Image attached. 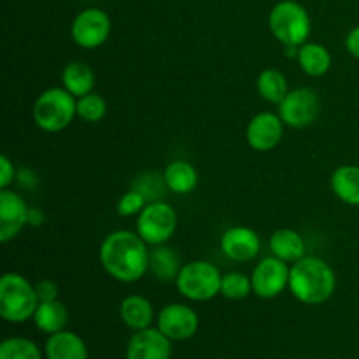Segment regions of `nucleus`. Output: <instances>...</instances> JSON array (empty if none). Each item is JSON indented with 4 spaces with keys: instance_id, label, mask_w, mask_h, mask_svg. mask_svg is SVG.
Segmentation results:
<instances>
[{
    "instance_id": "nucleus-4",
    "label": "nucleus",
    "mask_w": 359,
    "mask_h": 359,
    "mask_svg": "<svg viewBox=\"0 0 359 359\" xmlns=\"http://www.w3.org/2000/svg\"><path fill=\"white\" fill-rule=\"evenodd\" d=\"M32 114L42 132L58 133L72 125L77 116V98L65 88H49L37 97Z\"/></svg>"
},
{
    "instance_id": "nucleus-25",
    "label": "nucleus",
    "mask_w": 359,
    "mask_h": 359,
    "mask_svg": "<svg viewBox=\"0 0 359 359\" xmlns=\"http://www.w3.org/2000/svg\"><path fill=\"white\" fill-rule=\"evenodd\" d=\"M256 88H258L259 97L273 105H279L290 93L286 76L277 69L262 70L256 79Z\"/></svg>"
},
{
    "instance_id": "nucleus-33",
    "label": "nucleus",
    "mask_w": 359,
    "mask_h": 359,
    "mask_svg": "<svg viewBox=\"0 0 359 359\" xmlns=\"http://www.w3.org/2000/svg\"><path fill=\"white\" fill-rule=\"evenodd\" d=\"M346 49L351 53V56L359 60V27H354L346 37Z\"/></svg>"
},
{
    "instance_id": "nucleus-3",
    "label": "nucleus",
    "mask_w": 359,
    "mask_h": 359,
    "mask_svg": "<svg viewBox=\"0 0 359 359\" xmlns=\"http://www.w3.org/2000/svg\"><path fill=\"white\" fill-rule=\"evenodd\" d=\"M35 284L18 272H6L0 277V318L13 325L34 319L39 307Z\"/></svg>"
},
{
    "instance_id": "nucleus-6",
    "label": "nucleus",
    "mask_w": 359,
    "mask_h": 359,
    "mask_svg": "<svg viewBox=\"0 0 359 359\" xmlns=\"http://www.w3.org/2000/svg\"><path fill=\"white\" fill-rule=\"evenodd\" d=\"M223 273L216 265L205 259H196L182 265L175 286L181 297L189 302H209L221 294Z\"/></svg>"
},
{
    "instance_id": "nucleus-17",
    "label": "nucleus",
    "mask_w": 359,
    "mask_h": 359,
    "mask_svg": "<svg viewBox=\"0 0 359 359\" xmlns=\"http://www.w3.org/2000/svg\"><path fill=\"white\" fill-rule=\"evenodd\" d=\"M119 318L126 328L133 332H140L153 326L154 318L153 304L142 294H130L119 305Z\"/></svg>"
},
{
    "instance_id": "nucleus-29",
    "label": "nucleus",
    "mask_w": 359,
    "mask_h": 359,
    "mask_svg": "<svg viewBox=\"0 0 359 359\" xmlns=\"http://www.w3.org/2000/svg\"><path fill=\"white\" fill-rule=\"evenodd\" d=\"M146 205H147L146 196H144L140 191H137V189H130L128 193H125V195L119 198L116 210H118V214L121 217H132V216H139Z\"/></svg>"
},
{
    "instance_id": "nucleus-15",
    "label": "nucleus",
    "mask_w": 359,
    "mask_h": 359,
    "mask_svg": "<svg viewBox=\"0 0 359 359\" xmlns=\"http://www.w3.org/2000/svg\"><path fill=\"white\" fill-rule=\"evenodd\" d=\"M172 340L158 328L135 332L126 346V359H170Z\"/></svg>"
},
{
    "instance_id": "nucleus-14",
    "label": "nucleus",
    "mask_w": 359,
    "mask_h": 359,
    "mask_svg": "<svg viewBox=\"0 0 359 359\" xmlns=\"http://www.w3.org/2000/svg\"><path fill=\"white\" fill-rule=\"evenodd\" d=\"M219 245L223 255L237 263L252 262L258 258L259 251H262L259 235L248 226L228 228L221 237Z\"/></svg>"
},
{
    "instance_id": "nucleus-20",
    "label": "nucleus",
    "mask_w": 359,
    "mask_h": 359,
    "mask_svg": "<svg viewBox=\"0 0 359 359\" xmlns=\"http://www.w3.org/2000/svg\"><path fill=\"white\" fill-rule=\"evenodd\" d=\"M181 269L182 263L175 249L165 244L153 245V249L149 251V270L158 280H161V283L174 280L175 283Z\"/></svg>"
},
{
    "instance_id": "nucleus-27",
    "label": "nucleus",
    "mask_w": 359,
    "mask_h": 359,
    "mask_svg": "<svg viewBox=\"0 0 359 359\" xmlns=\"http://www.w3.org/2000/svg\"><path fill=\"white\" fill-rule=\"evenodd\" d=\"M252 293L251 277L244 272H228L221 280V294L228 300H244Z\"/></svg>"
},
{
    "instance_id": "nucleus-5",
    "label": "nucleus",
    "mask_w": 359,
    "mask_h": 359,
    "mask_svg": "<svg viewBox=\"0 0 359 359\" xmlns=\"http://www.w3.org/2000/svg\"><path fill=\"white\" fill-rule=\"evenodd\" d=\"M269 27L283 46H304L312 32L307 9L294 0H280L269 14Z\"/></svg>"
},
{
    "instance_id": "nucleus-7",
    "label": "nucleus",
    "mask_w": 359,
    "mask_h": 359,
    "mask_svg": "<svg viewBox=\"0 0 359 359\" xmlns=\"http://www.w3.org/2000/svg\"><path fill=\"white\" fill-rule=\"evenodd\" d=\"M137 233L147 245L167 244L177 228V214L174 207L163 200L147 202L142 212L137 216Z\"/></svg>"
},
{
    "instance_id": "nucleus-12",
    "label": "nucleus",
    "mask_w": 359,
    "mask_h": 359,
    "mask_svg": "<svg viewBox=\"0 0 359 359\" xmlns=\"http://www.w3.org/2000/svg\"><path fill=\"white\" fill-rule=\"evenodd\" d=\"M284 121L276 112H259L252 116L245 128V140L249 147L259 153L276 149L284 135Z\"/></svg>"
},
{
    "instance_id": "nucleus-18",
    "label": "nucleus",
    "mask_w": 359,
    "mask_h": 359,
    "mask_svg": "<svg viewBox=\"0 0 359 359\" xmlns=\"http://www.w3.org/2000/svg\"><path fill=\"white\" fill-rule=\"evenodd\" d=\"M269 248L272 256L286 263H297L305 255V241L298 231L291 228H280L270 235Z\"/></svg>"
},
{
    "instance_id": "nucleus-2",
    "label": "nucleus",
    "mask_w": 359,
    "mask_h": 359,
    "mask_svg": "<svg viewBox=\"0 0 359 359\" xmlns=\"http://www.w3.org/2000/svg\"><path fill=\"white\" fill-rule=\"evenodd\" d=\"M337 290L335 270L318 256H304L293 263L290 272V291L300 304L321 305Z\"/></svg>"
},
{
    "instance_id": "nucleus-10",
    "label": "nucleus",
    "mask_w": 359,
    "mask_h": 359,
    "mask_svg": "<svg viewBox=\"0 0 359 359\" xmlns=\"http://www.w3.org/2000/svg\"><path fill=\"white\" fill-rule=\"evenodd\" d=\"M291 266L276 256H266L256 263L251 273L252 293L263 300H272L290 287Z\"/></svg>"
},
{
    "instance_id": "nucleus-19",
    "label": "nucleus",
    "mask_w": 359,
    "mask_h": 359,
    "mask_svg": "<svg viewBox=\"0 0 359 359\" xmlns=\"http://www.w3.org/2000/svg\"><path fill=\"white\" fill-rule=\"evenodd\" d=\"M34 325L39 332L46 335H55V333L67 330L69 325V311L60 300L41 302L34 314Z\"/></svg>"
},
{
    "instance_id": "nucleus-9",
    "label": "nucleus",
    "mask_w": 359,
    "mask_h": 359,
    "mask_svg": "<svg viewBox=\"0 0 359 359\" xmlns=\"http://www.w3.org/2000/svg\"><path fill=\"white\" fill-rule=\"evenodd\" d=\"M319 112H321L319 95L312 88L304 86L291 90L286 95V98L279 104L277 114L280 116L286 126L305 128V126H311L319 118Z\"/></svg>"
},
{
    "instance_id": "nucleus-16",
    "label": "nucleus",
    "mask_w": 359,
    "mask_h": 359,
    "mask_svg": "<svg viewBox=\"0 0 359 359\" xmlns=\"http://www.w3.org/2000/svg\"><path fill=\"white\" fill-rule=\"evenodd\" d=\"M46 359H88V346L77 333L63 332L49 335L44 346Z\"/></svg>"
},
{
    "instance_id": "nucleus-24",
    "label": "nucleus",
    "mask_w": 359,
    "mask_h": 359,
    "mask_svg": "<svg viewBox=\"0 0 359 359\" xmlns=\"http://www.w3.org/2000/svg\"><path fill=\"white\" fill-rule=\"evenodd\" d=\"M298 65L307 76L321 77L332 67V55L328 49L319 42H305L298 49Z\"/></svg>"
},
{
    "instance_id": "nucleus-1",
    "label": "nucleus",
    "mask_w": 359,
    "mask_h": 359,
    "mask_svg": "<svg viewBox=\"0 0 359 359\" xmlns=\"http://www.w3.org/2000/svg\"><path fill=\"white\" fill-rule=\"evenodd\" d=\"M105 272L123 284L139 283L149 270V249L137 231L116 230L98 249Z\"/></svg>"
},
{
    "instance_id": "nucleus-22",
    "label": "nucleus",
    "mask_w": 359,
    "mask_h": 359,
    "mask_svg": "<svg viewBox=\"0 0 359 359\" xmlns=\"http://www.w3.org/2000/svg\"><path fill=\"white\" fill-rule=\"evenodd\" d=\"M165 184L175 195H188L198 184V172L189 161L175 160L167 165L163 172Z\"/></svg>"
},
{
    "instance_id": "nucleus-26",
    "label": "nucleus",
    "mask_w": 359,
    "mask_h": 359,
    "mask_svg": "<svg viewBox=\"0 0 359 359\" xmlns=\"http://www.w3.org/2000/svg\"><path fill=\"white\" fill-rule=\"evenodd\" d=\"M0 359H42V351L34 340L11 337L0 344Z\"/></svg>"
},
{
    "instance_id": "nucleus-28",
    "label": "nucleus",
    "mask_w": 359,
    "mask_h": 359,
    "mask_svg": "<svg viewBox=\"0 0 359 359\" xmlns=\"http://www.w3.org/2000/svg\"><path fill=\"white\" fill-rule=\"evenodd\" d=\"M107 114V102L95 91L77 98V118L86 123H98Z\"/></svg>"
},
{
    "instance_id": "nucleus-30",
    "label": "nucleus",
    "mask_w": 359,
    "mask_h": 359,
    "mask_svg": "<svg viewBox=\"0 0 359 359\" xmlns=\"http://www.w3.org/2000/svg\"><path fill=\"white\" fill-rule=\"evenodd\" d=\"M18 177V170L13 161L2 154L0 156V189H7Z\"/></svg>"
},
{
    "instance_id": "nucleus-34",
    "label": "nucleus",
    "mask_w": 359,
    "mask_h": 359,
    "mask_svg": "<svg viewBox=\"0 0 359 359\" xmlns=\"http://www.w3.org/2000/svg\"><path fill=\"white\" fill-rule=\"evenodd\" d=\"M44 223V212L37 207H30L28 210V226H41Z\"/></svg>"
},
{
    "instance_id": "nucleus-31",
    "label": "nucleus",
    "mask_w": 359,
    "mask_h": 359,
    "mask_svg": "<svg viewBox=\"0 0 359 359\" xmlns=\"http://www.w3.org/2000/svg\"><path fill=\"white\" fill-rule=\"evenodd\" d=\"M39 302H53L58 300V284L51 279H42L35 284Z\"/></svg>"
},
{
    "instance_id": "nucleus-13",
    "label": "nucleus",
    "mask_w": 359,
    "mask_h": 359,
    "mask_svg": "<svg viewBox=\"0 0 359 359\" xmlns=\"http://www.w3.org/2000/svg\"><path fill=\"white\" fill-rule=\"evenodd\" d=\"M28 210L25 198L18 193L0 189V242L7 244L20 235L25 226H28Z\"/></svg>"
},
{
    "instance_id": "nucleus-8",
    "label": "nucleus",
    "mask_w": 359,
    "mask_h": 359,
    "mask_svg": "<svg viewBox=\"0 0 359 359\" xmlns=\"http://www.w3.org/2000/svg\"><path fill=\"white\" fill-rule=\"evenodd\" d=\"M111 18L98 7H88L81 11L70 25L72 41L83 49H97L104 46L111 35Z\"/></svg>"
},
{
    "instance_id": "nucleus-11",
    "label": "nucleus",
    "mask_w": 359,
    "mask_h": 359,
    "mask_svg": "<svg viewBox=\"0 0 359 359\" xmlns=\"http://www.w3.org/2000/svg\"><path fill=\"white\" fill-rule=\"evenodd\" d=\"M198 314L189 305L168 304L158 312L156 328L172 342H184L198 332Z\"/></svg>"
},
{
    "instance_id": "nucleus-32",
    "label": "nucleus",
    "mask_w": 359,
    "mask_h": 359,
    "mask_svg": "<svg viewBox=\"0 0 359 359\" xmlns=\"http://www.w3.org/2000/svg\"><path fill=\"white\" fill-rule=\"evenodd\" d=\"M16 181L23 189H34L35 186H37V177H35L34 172L27 170V168H21V170L18 172Z\"/></svg>"
},
{
    "instance_id": "nucleus-23",
    "label": "nucleus",
    "mask_w": 359,
    "mask_h": 359,
    "mask_svg": "<svg viewBox=\"0 0 359 359\" xmlns=\"http://www.w3.org/2000/svg\"><path fill=\"white\" fill-rule=\"evenodd\" d=\"M62 84L76 98L91 93L95 88V72L84 62L67 63L62 72Z\"/></svg>"
},
{
    "instance_id": "nucleus-21",
    "label": "nucleus",
    "mask_w": 359,
    "mask_h": 359,
    "mask_svg": "<svg viewBox=\"0 0 359 359\" xmlns=\"http://www.w3.org/2000/svg\"><path fill=\"white\" fill-rule=\"evenodd\" d=\"M330 186L340 202L359 205V167L356 165H342L337 168L330 179Z\"/></svg>"
}]
</instances>
